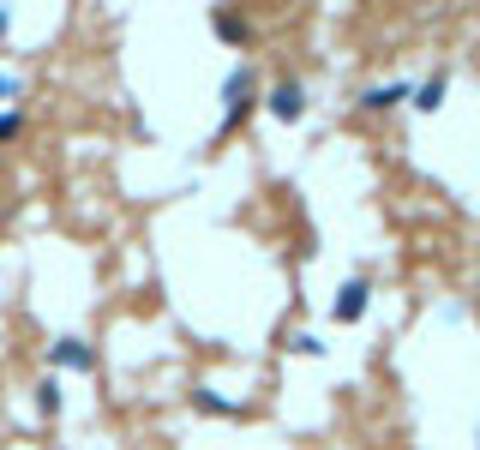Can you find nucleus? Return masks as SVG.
Returning <instances> with one entry per match:
<instances>
[{
    "mask_svg": "<svg viewBox=\"0 0 480 450\" xmlns=\"http://www.w3.org/2000/svg\"><path fill=\"white\" fill-rule=\"evenodd\" d=\"M264 108H270L277 120H300V115H306V84H300V79H282V84H270Z\"/></svg>",
    "mask_w": 480,
    "mask_h": 450,
    "instance_id": "3",
    "label": "nucleus"
},
{
    "mask_svg": "<svg viewBox=\"0 0 480 450\" xmlns=\"http://www.w3.org/2000/svg\"><path fill=\"white\" fill-rule=\"evenodd\" d=\"M444 91H450V73H433V79H426V84H415L408 97H415V108H420V115H433V108L444 102Z\"/></svg>",
    "mask_w": 480,
    "mask_h": 450,
    "instance_id": "7",
    "label": "nucleus"
},
{
    "mask_svg": "<svg viewBox=\"0 0 480 450\" xmlns=\"http://www.w3.org/2000/svg\"><path fill=\"white\" fill-rule=\"evenodd\" d=\"M475 450H480V445H475Z\"/></svg>",
    "mask_w": 480,
    "mask_h": 450,
    "instance_id": "12",
    "label": "nucleus"
},
{
    "mask_svg": "<svg viewBox=\"0 0 480 450\" xmlns=\"http://www.w3.org/2000/svg\"><path fill=\"white\" fill-rule=\"evenodd\" d=\"M6 97H19V79H0V102Z\"/></svg>",
    "mask_w": 480,
    "mask_h": 450,
    "instance_id": "11",
    "label": "nucleus"
},
{
    "mask_svg": "<svg viewBox=\"0 0 480 450\" xmlns=\"http://www.w3.org/2000/svg\"><path fill=\"white\" fill-rule=\"evenodd\" d=\"M402 97H408V84H402V79H390V84H366V91H360V108H366V115H384V108H397Z\"/></svg>",
    "mask_w": 480,
    "mask_h": 450,
    "instance_id": "5",
    "label": "nucleus"
},
{
    "mask_svg": "<svg viewBox=\"0 0 480 450\" xmlns=\"http://www.w3.org/2000/svg\"><path fill=\"white\" fill-rule=\"evenodd\" d=\"M366 300H373V289H366V282H348V289L337 294V307H330V318H337V325H355V318H366Z\"/></svg>",
    "mask_w": 480,
    "mask_h": 450,
    "instance_id": "4",
    "label": "nucleus"
},
{
    "mask_svg": "<svg viewBox=\"0 0 480 450\" xmlns=\"http://www.w3.org/2000/svg\"><path fill=\"white\" fill-rule=\"evenodd\" d=\"M19 133H24V115L19 108H6V115H0V144H13Z\"/></svg>",
    "mask_w": 480,
    "mask_h": 450,
    "instance_id": "9",
    "label": "nucleus"
},
{
    "mask_svg": "<svg viewBox=\"0 0 480 450\" xmlns=\"http://www.w3.org/2000/svg\"><path fill=\"white\" fill-rule=\"evenodd\" d=\"M210 30H217L222 42H235V48H246V42H253V24L240 19V13H228V6H217V13H210Z\"/></svg>",
    "mask_w": 480,
    "mask_h": 450,
    "instance_id": "6",
    "label": "nucleus"
},
{
    "mask_svg": "<svg viewBox=\"0 0 480 450\" xmlns=\"http://www.w3.org/2000/svg\"><path fill=\"white\" fill-rule=\"evenodd\" d=\"M222 102H228V108H222V133H235L240 120L253 115V102H259V79H253V66H235V73H228Z\"/></svg>",
    "mask_w": 480,
    "mask_h": 450,
    "instance_id": "1",
    "label": "nucleus"
},
{
    "mask_svg": "<svg viewBox=\"0 0 480 450\" xmlns=\"http://www.w3.org/2000/svg\"><path fill=\"white\" fill-rule=\"evenodd\" d=\"M193 402H199L204 414H235V402H222V396H210V391H199V396H193Z\"/></svg>",
    "mask_w": 480,
    "mask_h": 450,
    "instance_id": "10",
    "label": "nucleus"
},
{
    "mask_svg": "<svg viewBox=\"0 0 480 450\" xmlns=\"http://www.w3.org/2000/svg\"><path fill=\"white\" fill-rule=\"evenodd\" d=\"M37 414H42V420H55V414H60V385H55V378H42V385H37Z\"/></svg>",
    "mask_w": 480,
    "mask_h": 450,
    "instance_id": "8",
    "label": "nucleus"
},
{
    "mask_svg": "<svg viewBox=\"0 0 480 450\" xmlns=\"http://www.w3.org/2000/svg\"><path fill=\"white\" fill-rule=\"evenodd\" d=\"M48 360H55L60 372H90L97 367V349H90L84 336H55V342H48Z\"/></svg>",
    "mask_w": 480,
    "mask_h": 450,
    "instance_id": "2",
    "label": "nucleus"
}]
</instances>
